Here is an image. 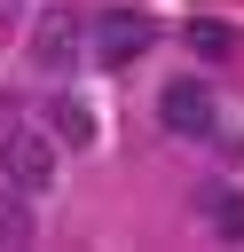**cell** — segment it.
<instances>
[{
    "instance_id": "cell-1",
    "label": "cell",
    "mask_w": 244,
    "mask_h": 252,
    "mask_svg": "<svg viewBox=\"0 0 244 252\" xmlns=\"http://www.w3.org/2000/svg\"><path fill=\"white\" fill-rule=\"evenodd\" d=\"M157 118H165V134H189V142H213L220 134V110H213V87L205 79H173L157 94Z\"/></svg>"
},
{
    "instance_id": "cell-2",
    "label": "cell",
    "mask_w": 244,
    "mask_h": 252,
    "mask_svg": "<svg viewBox=\"0 0 244 252\" xmlns=\"http://www.w3.org/2000/svg\"><path fill=\"white\" fill-rule=\"evenodd\" d=\"M0 165H8L16 189H47V181H55V142H47L39 126H16V134L0 142Z\"/></svg>"
},
{
    "instance_id": "cell-3",
    "label": "cell",
    "mask_w": 244,
    "mask_h": 252,
    "mask_svg": "<svg viewBox=\"0 0 244 252\" xmlns=\"http://www.w3.org/2000/svg\"><path fill=\"white\" fill-rule=\"evenodd\" d=\"M142 47H150V24H142V16H102V24H94V63L118 71V63H134Z\"/></svg>"
},
{
    "instance_id": "cell-4",
    "label": "cell",
    "mask_w": 244,
    "mask_h": 252,
    "mask_svg": "<svg viewBox=\"0 0 244 252\" xmlns=\"http://www.w3.org/2000/svg\"><path fill=\"white\" fill-rule=\"evenodd\" d=\"M205 220H213V236L236 244V236H244V197H236V189H205Z\"/></svg>"
},
{
    "instance_id": "cell-5",
    "label": "cell",
    "mask_w": 244,
    "mask_h": 252,
    "mask_svg": "<svg viewBox=\"0 0 244 252\" xmlns=\"http://www.w3.org/2000/svg\"><path fill=\"white\" fill-rule=\"evenodd\" d=\"M0 244H31V213H24V197H0Z\"/></svg>"
}]
</instances>
